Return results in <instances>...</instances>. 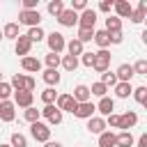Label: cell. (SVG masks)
Masks as SVG:
<instances>
[{
  "label": "cell",
  "instance_id": "obj_1",
  "mask_svg": "<svg viewBox=\"0 0 147 147\" xmlns=\"http://www.w3.org/2000/svg\"><path fill=\"white\" fill-rule=\"evenodd\" d=\"M30 136H32L37 142H48V140H51V129H48V124H44V122L39 119V122H34V124H30Z\"/></svg>",
  "mask_w": 147,
  "mask_h": 147
},
{
  "label": "cell",
  "instance_id": "obj_2",
  "mask_svg": "<svg viewBox=\"0 0 147 147\" xmlns=\"http://www.w3.org/2000/svg\"><path fill=\"white\" fill-rule=\"evenodd\" d=\"M46 44H48V53H62L64 51V46H67V39H64V34L62 32H51V34H46Z\"/></svg>",
  "mask_w": 147,
  "mask_h": 147
},
{
  "label": "cell",
  "instance_id": "obj_3",
  "mask_svg": "<svg viewBox=\"0 0 147 147\" xmlns=\"http://www.w3.org/2000/svg\"><path fill=\"white\" fill-rule=\"evenodd\" d=\"M18 23H23V25H28V28H39V23H41V14H39V9H32V11L21 9V14H18Z\"/></svg>",
  "mask_w": 147,
  "mask_h": 147
},
{
  "label": "cell",
  "instance_id": "obj_4",
  "mask_svg": "<svg viewBox=\"0 0 147 147\" xmlns=\"http://www.w3.org/2000/svg\"><path fill=\"white\" fill-rule=\"evenodd\" d=\"M76 101H74V96L71 94H67V92H62V94H57V99H55V108L57 110H62V113H71L74 115V110H76Z\"/></svg>",
  "mask_w": 147,
  "mask_h": 147
},
{
  "label": "cell",
  "instance_id": "obj_5",
  "mask_svg": "<svg viewBox=\"0 0 147 147\" xmlns=\"http://www.w3.org/2000/svg\"><path fill=\"white\" fill-rule=\"evenodd\" d=\"M108 67H110V53H108V51H96V53H94L92 69L99 71V74H103V71H108Z\"/></svg>",
  "mask_w": 147,
  "mask_h": 147
},
{
  "label": "cell",
  "instance_id": "obj_6",
  "mask_svg": "<svg viewBox=\"0 0 147 147\" xmlns=\"http://www.w3.org/2000/svg\"><path fill=\"white\" fill-rule=\"evenodd\" d=\"M96 25V9H85L78 14V28H87V30H94Z\"/></svg>",
  "mask_w": 147,
  "mask_h": 147
},
{
  "label": "cell",
  "instance_id": "obj_7",
  "mask_svg": "<svg viewBox=\"0 0 147 147\" xmlns=\"http://www.w3.org/2000/svg\"><path fill=\"white\" fill-rule=\"evenodd\" d=\"M39 113H41V117H46V119H48V124H55V126H57V124H62V110H57V108H55V103L44 106Z\"/></svg>",
  "mask_w": 147,
  "mask_h": 147
},
{
  "label": "cell",
  "instance_id": "obj_8",
  "mask_svg": "<svg viewBox=\"0 0 147 147\" xmlns=\"http://www.w3.org/2000/svg\"><path fill=\"white\" fill-rule=\"evenodd\" d=\"M14 106L18 108H30L32 101H34V92H28V90H21V92H14Z\"/></svg>",
  "mask_w": 147,
  "mask_h": 147
},
{
  "label": "cell",
  "instance_id": "obj_9",
  "mask_svg": "<svg viewBox=\"0 0 147 147\" xmlns=\"http://www.w3.org/2000/svg\"><path fill=\"white\" fill-rule=\"evenodd\" d=\"M94 113H96V106H94L92 101H85V103H78V106H76L74 117H78V119H90V117H94Z\"/></svg>",
  "mask_w": 147,
  "mask_h": 147
},
{
  "label": "cell",
  "instance_id": "obj_10",
  "mask_svg": "<svg viewBox=\"0 0 147 147\" xmlns=\"http://www.w3.org/2000/svg\"><path fill=\"white\" fill-rule=\"evenodd\" d=\"M113 9H115V16H117L119 21H122V18H129L131 11H133V7H131L129 0H115V2H113Z\"/></svg>",
  "mask_w": 147,
  "mask_h": 147
},
{
  "label": "cell",
  "instance_id": "obj_11",
  "mask_svg": "<svg viewBox=\"0 0 147 147\" xmlns=\"http://www.w3.org/2000/svg\"><path fill=\"white\" fill-rule=\"evenodd\" d=\"M57 23H60L62 28H74V25H78V14L71 11L69 7H64V11L57 16Z\"/></svg>",
  "mask_w": 147,
  "mask_h": 147
},
{
  "label": "cell",
  "instance_id": "obj_12",
  "mask_svg": "<svg viewBox=\"0 0 147 147\" xmlns=\"http://www.w3.org/2000/svg\"><path fill=\"white\" fill-rule=\"evenodd\" d=\"M138 124V113L136 110H126L124 115H119V129L122 131H131Z\"/></svg>",
  "mask_w": 147,
  "mask_h": 147
},
{
  "label": "cell",
  "instance_id": "obj_13",
  "mask_svg": "<svg viewBox=\"0 0 147 147\" xmlns=\"http://www.w3.org/2000/svg\"><path fill=\"white\" fill-rule=\"evenodd\" d=\"M85 122H87L85 129H87L90 133H96V136H101V133L108 129V126H106V119L99 117V115H94V117H90V119H85Z\"/></svg>",
  "mask_w": 147,
  "mask_h": 147
},
{
  "label": "cell",
  "instance_id": "obj_14",
  "mask_svg": "<svg viewBox=\"0 0 147 147\" xmlns=\"http://www.w3.org/2000/svg\"><path fill=\"white\" fill-rule=\"evenodd\" d=\"M14 117H16L14 101H0V122H14Z\"/></svg>",
  "mask_w": 147,
  "mask_h": 147
},
{
  "label": "cell",
  "instance_id": "obj_15",
  "mask_svg": "<svg viewBox=\"0 0 147 147\" xmlns=\"http://www.w3.org/2000/svg\"><path fill=\"white\" fill-rule=\"evenodd\" d=\"M30 48H32V41H30L25 34H18V39L14 41V51H16V55L25 57V55H30Z\"/></svg>",
  "mask_w": 147,
  "mask_h": 147
},
{
  "label": "cell",
  "instance_id": "obj_16",
  "mask_svg": "<svg viewBox=\"0 0 147 147\" xmlns=\"http://www.w3.org/2000/svg\"><path fill=\"white\" fill-rule=\"evenodd\" d=\"M21 67L28 74H39L41 71V60L32 57V55H25V57H21Z\"/></svg>",
  "mask_w": 147,
  "mask_h": 147
},
{
  "label": "cell",
  "instance_id": "obj_17",
  "mask_svg": "<svg viewBox=\"0 0 147 147\" xmlns=\"http://www.w3.org/2000/svg\"><path fill=\"white\" fill-rule=\"evenodd\" d=\"M115 76H117V83H131V78H133L136 74H133V67L124 62V64H119V67H117Z\"/></svg>",
  "mask_w": 147,
  "mask_h": 147
},
{
  "label": "cell",
  "instance_id": "obj_18",
  "mask_svg": "<svg viewBox=\"0 0 147 147\" xmlns=\"http://www.w3.org/2000/svg\"><path fill=\"white\" fill-rule=\"evenodd\" d=\"M74 101L76 103H85V101H92V94H90V87L87 85H76L74 92H71Z\"/></svg>",
  "mask_w": 147,
  "mask_h": 147
},
{
  "label": "cell",
  "instance_id": "obj_19",
  "mask_svg": "<svg viewBox=\"0 0 147 147\" xmlns=\"http://www.w3.org/2000/svg\"><path fill=\"white\" fill-rule=\"evenodd\" d=\"M96 46H99V51H108V46H110V34L106 32V30H94V39H92Z\"/></svg>",
  "mask_w": 147,
  "mask_h": 147
},
{
  "label": "cell",
  "instance_id": "obj_20",
  "mask_svg": "<svg viewBox=\"0 0 147 147\" xmlns=\"http://www.w3.org/2000/svg\"><path fill=\"white\" fill-rule=\"evenodd\" d=\"M94 106H96V113H101V115H106V117L115 110V101H113L110 96H101L99 103H94Z\"/></svg>",
  "mask_w": 147,
  "mask_h": 147
},
{
  "label": "cell",
  "instance_id": "obj_21",
  "mask_svg": "<svg viewBox=\"0 0 147 147\" xmlns=\"http://www.w3.org/2000/svg\"><path fill=\"white\" fill-rule=\"evenodd\" d=\"M145 16H147V0H140L138 2V9H133L129 18H131V23H142Z\"/></svg>",
  "mask_w": 147,
  "mask_h": 147
},
{
  "label": "cell",
  "instance_id": "obj_22",
  "mask_svg": "<svg viewBox=\"0 0 147 147\" xmlns=\"http://www.w3.org/2000/svg\"><path fill=\"white\" fill-rule=\"evenodd\" d=\"M133 136H131V131H119V133H115V147H133Z\"/></svg>",
  "mask_w": 147,
  "mask_h": 147
},
{
  "label": "cell",
  "instance_id": "obj_23",
  "mask_svg": "<svg viewBox=\"0 0 147 147\" xmlns=\"http://www.w3.org/2000/svg\"><path fill=\"white\" fill-rule=\"evenodd\" d=\"M41 78H44V83H46L48 87H55V85H60V80H62V76L57 74V69H46V71L41 74Z\"/></svg>",
  "mask_w": 147,
  "mask_h": 147
},
{
  "label": "cell",
  "instance_id": "obj_24",
  "mask_svg": "<svg viewBox=\"0 0 147 147\" xmlns=\"http://www.w3.org/2000/svg\"><path fill=\"white\" fill-rule=\"evenodd\" d=\"M18 34H21V28H18V23H5V28H2V39H18Z\"/></svg>",
  "mask_w": 147,
  "mask_h": 147
},
{
  "label": "cell",
  "instance_id": "obj_25",
  "mask_svg": "<svg viewBox=\"0 0 147 147\" xmlns=\"http://www.w3.org/2000/svg\"><path fill=\"white\" fill-rule=\"evenodd\" d=\"M64 48H67V51H69V55H74V57H80V55L85 53V46H83L76 37H74L71 41H67V46H64Z\"/></svg>",
  "mask_w": 147,
  "mask_h": 147
},
{
  "label": "cell",
  "instance_id": "obj_26",
  "mask_svg": "<svg viewBox=\"0 0 147 147\" xmlns=\"http://www.w3.org/2000/svg\"><path fill=\"white\" fill-rule=\"evenodd\" d=\"M131 92H133V85L131 83H117L115 85V96L117 99H129Z\"/></svg>",
  "mask_w": 147,
  "mask_h": 147
},
{
  "label": "cell",
  "instance_id": "obj_27",
  "mask_svg": "<svg viewBox=\"0 0 147 147\" xmlns=\"http://www.w3.org/2000/svg\"><path fill=\"white\" fill-rule=\"evenodd\" d=\"M25 37H28L32 44H39V41H44V39H46V32H44V30H41V25H39V28H30Z\"/></svg>",
  "mask_w": 147,
  "mask_h": 147
},
{
  "label": "cell",
  "instance_id": "obj_28",
  "mask_svg": "<svg viewBox=\"0 0 147 147\" xmlns=\"http://www.w3.org/2000/svg\"><path fill=\"white\" fill-rule=\"evenodd\" d=\"M99 147H115V133L110 129H106L101 136H99Z\"/></svg>",
  "mask_w": 147,
  "mask_h": 147
},
{
  "label": "cell",
  "instance_id": "obj_29",
  "mask_svg": "<svg viewBox=\"0 0 147 147\" xmlns=\"http://www.w3.org/2000/svg\"><path fill=\"white\" fill-rule=\"evenodd\" d=\"M103 30H106V32H122V21H119L117 16H108Z\"/></svg>",
  "mask_w": 147,
  "mask_h": 147
},
{
  "label": "cell",
  "instance_id": "obj_30",
  "mask_svg": "<svg viewBox=\"0 0 147 147\" xmlns=\"http://www.w3.org/2000/svg\"><path fill=\"white\" fill-rule=\"evenodd\" d=\"M60 64H62L67 71H76V69H78V57H74V55H62V57H60Z\"/></svg>",
  "mask_w": 147,
  "mask_h": 147
},
{
  "label": "cell",
  "instance_id": "obj_31",
  "mask_svg": "<svg viewBox=\"0 0 147 147\" xmlns=\"http://www.w3.org/2000/svg\"><path fill=\"white\" fill-rule=\"evenodd\" d=\"M9 85H11V90H14V92L25 90V74H14V76H11V80H9Z\"/></svg>",
  "mask_w": 147,
  "mask_h": 147
},
{
  "label": "cell",
  "instance_id": "obj_32",
  "mask_svg": "<svg viewBox=\"0 0 147 147\" xmlns=\"http://www.w3.org/2000/svg\"><path fill=\"white\" fill-rule=\"evenodd\" d=\"M46 9H48V14H51V16H55V18H57V16L64 11V2H62V0H51Z\"/></svg>",
  "mask_w": 147,
  "mask_h": 147
},
{
  "label": "cell",
  "instance_id": "obj_33",
  "mask_svg": "<svg viewBox=\"0 0 147 147\" xmlns=\"http://www.w3.org/2000/svg\"><path fill=\"white\" fill-rule=\"evenodd\" d=\"M133 99L140 103V106H147V87L145 85H140V87H133Z\"/></svg>",
  "mask_w": 147,
  "mask_h": 147
},
{
  "label": "cell",
  "instance_id": "obj_34",
  "mask_svg": "<svg viewBox=\"0 0 147 147\" xmlns=\"http://www.w3.org/2000/svg\"><path fill=\"white\" fill-rule=\"evenodd\" d=\"M90 94H92V96H99V99H101V96H108V87H106L103 83H99V80H96V83H92Z\"/></svg>",
  "mask_w": 147,
  "mask_h": 147
},
{
  "label": "cell",
  "instance_id": "obj_35",
  "mask_svg": "<svg viewBox=\"0 0 147 147\" xmlns=\"http://www.w3.org/2000/svg\"><path fill=\"white\" fill-rule=\"evenodd\" d=\"M55 99H57V92H55V87H46V90L41 92V101H44V106H51V103H55Z\"/></svg>",
  "mask_w": 147,
  "mask_h": 147
},
{
  "label": "cell",
  "instance_id": "obj_36",
  "mask_svg": "<svg viewBox=\"0 0 147 147\" xmlns=\"http://www.w3.org/2000/svg\"><path fill=\"white\" fill-rule=\"evenodd\" d=\"M9 147H28V138L16 131V133H11V138H9Z\"/></svg>",
  "mask_w": 147,
  "mask_h": 147
},
{
  "label": "cell",
  "instance_id": "obj_37",
  "mask_svg": "<svg viewBox=\"0 0 147 147\" xmlns=\"http://www.w3.org/2000/svg\"><path fill=\"white\" fill-rule=\"evenodd\" d=\"M83 46L87 44V41H92L94 39V30H87V28H78V37H76Z\"/></svg>",
  "mask_w": 147,
  "mask_h": 147
},
{
  "label": "cell",
  "instance_id": "obj_38",
  "mask_svg": "<svg viewBox=\"0 0 147 147\" xmlns=\"http://www.w3.org/2000/svg\"><path fill=\"white\" fill-rule=\"evenodd\" d=\"M99 83H103L106 87H115V85H117V76H115V71H103Z\"/></svg>",
  "mask_w": 147,
  "mask_h": 147
},
{
  "label": "cell",
  "instance_id": "obj_39",
  "mask_svg": "<svg viewBox=\"0 0 147 147\" xmlns=\"http://www.w3.org/2000/svg\"><path fill=\"white\" fill-rule=\"evenodd\" d=\"M23 117H25V122H30V124H34V122H39V117H41V113L34 108V106H30V108H25V113H23Z\"/></svg>",
  "mask_w": 147,
  "mask_h": 147
},
{
  "label": "cell",
  "instance_id": "obj_40",
  "mask_svg": "<svg viewBox=\"0 0 147 147\" xmlns=\"http://www.w3.org/2000/svg\"><path fill=\"white\" fill-rule=\"evenodd\" d=\"M44 62H46V69H57L60 67V55L57 53H48L44 57Z\"/></svg>",
  "mask_w": 147,
  "mask_h": 147
},
{
  "label": "cell",
  "instance_id": "obj_41",
  "mask_svg": "<svg viewBox=\"0 0 147 147\" xmlns=\"http://www.w3.org/2000/svg\"><path fill=\"white\" fill-rule=\"evenodd\" d=\"M14 94V90H11V85L9 83H0V101H9V96Z\"/></svg>",
  "mask_w": 147,
  "mask_h": 147
},
{
  "label": "cell",
  "instance_id": "obj_42",
  "mask_svg": "<svg viewBox=\"0 0 147 147\" xmlns=\"http://www.w3.org/2000/svg\"><path fill=\"white\" fill-rule=\"evenodd\" d=\"M133 67V74L136 76H147V60H138L136 64H131Z\"/></svg>",
  "mask_w": 147,
  "mask_h": 147
},
{
  "label": "cell",
  "instance_id": "obj_43",
  "mask_svg": "<svg viewBox=\"0 0 147 147\" xmlns=\"http://www.w3.org/2000/svg\"><path fill=\"white\" fill-rule=\"evenodd\" d=\"M69 9L76 11V14H78V11H85V9H87V0H71V7H69Z\"/></svg>",
  "mask_w": 147,
  "mask_h": 147
},
{
  "label": "cell",
  "instance_id": "obj_44",
  "mask_svg": "<svg viewBox=\"0 0 147 147\" xmlns=\"http://www.w3.org/2000/svg\"><path fill=\"white\" fill-rule=\"evenodd\" d=\"M106 126H110V129H119V115H117V113H110V115L106 117Z\"/></svg>",
  "mask_w": 147,
  "mask_h": 147
},
{
  "label": "cell",
  "instance_id": "obj_45",
  "mask_svg": "<svg viewBox=\"0 0 147 147\" xmlns=\"http://www.w3.org/2000/svg\"><path fill=\"white\" fill-rule=\"evenodd\" d=\"M80 62H83L85 67H90V69H92V62H94V53H92V51H85V53L80 55Z\"/></svg>",
  "mask_w": 147,
  "mask_h": 147
},
{
  "label": "cell",
  "instance_id": "obj_46",
  "mask_svg": "<svg viewBox=\"0 0 147 147\" xmlns=\"http://www.w3.org/2000/svg\"><path fill=\"white\" fill-rule=\"evenodd\" d=\"M113 2H115V0H101V2H99V11H103V14H108V16H110Z\"/></svg>",
  "mask_w": 147,
  "mask_h": 147
},
{
  "label": "cell",
  "instance_id": "obj_47",
  "mask_svg": "<svg viewBox=\"0 0 147 147\" xmlns=\"http://www.w3.org/2000/svg\"><path fill=\"white\" fill-rule=\"evenodd\" d=\"M23 9H25V11L39 9V0H23Z\"/></svg>",
  "mask_w": 147,
  "mask_h": 147
},
{
  "label": "cell",
  "instance_id": "obj_48",
  "mask_svg": "<svg viewBox=\"0 0 147 147\" xmlns=\"http://www.w3.org/2000/svg\"><path fill=\"white\" fill-rule=\"evenodd\" d=\"M110 34V44H122L124 41V34L122 32H108Z\"/></svg>",
  "mask_w": 147,
  "mask_h": 147
},
{
  "label": "cell",
  "instance_id": "obj_49",
  "mask_svg": "<svg viewBox=\"0 0 147 147\" xmlns=\"http://www.w3.org/2000/svg\"><path fill=\"white\" fill-rule=\"evenodd\" d=\"M34 87H37V80H34L32 76H25V90H28V92H32Z\"/></svg>",
  "mask_w": 147,
  "mask_h": 147
},
{
  "label": "cell",
  "instance_id": "obj_50",
  "mask_svg": "<svg viewBox=\"0 0 147 147\" xmlns=\"http://www.w3.org/2000/svg\"><path fill=\"white\" fill-rule=\"evenodd\" d=\"M136 147H147V133H140V138H138Z\"/></svg>",
  "mask_w": 147,
  "mask_h": 147
},
{
  "label": "cell",
  "instance_id": "obj_51",
  "mask_svg": "<svg viewBox=\"0 0 147 147\" xmlns=\"http://www.w3.org/2000/svg\"><path fill=\"white\" fill-rule=\"evenodd\" d=\"M44 147H62V142H57V140H48V142H44Z\"/></svg>",
  "mask_w": 147,
  "mask_h": 147
},
{
  "label": "cell",
  "instance_id": "obj_52",
  "mask_svg": "<svg viewBox=\"0 0 147 147\" xmlns=\"http://www.w3.org/2000/svg\"><path fill=\"white\" fill-rule=\"evenodd\" d=\"M0 83H2V71H0Z\"/></svg>",
  "mask_w": 147,
  "mask_h": 147
},
{
  "label": "cell",
  "instance_id": "obj_53",
  "mask_svg": "<svg viewBox=\"0 0 147 147\" xmlns=\"http://www.w3.org/2000/svg\"><path fill=\"white\" fill-rule=\"evenodd\" d=\"M0 41H2V30H0Z\"/></svg>",
  "mask_w": 147,
  "mask_h": 147
},
{
  "label": "cell",
  "instance_id": "obj_54",
  "mask_svg": "<svg viewBox=\"0 0 147 147\" xmlns=\"http://www.w3.org/2000/svg\"><path fill=\"white\" fill-rule=\"evenodd\" d=\"M0 147H9V145H0Z\"/></svg>",
  "mask_w": 147,
  "mask_h": 147
},
{
  "label": "cell",
  "instance_id": "obj_55",
  "mask_svg": "<svg viewBox=\"0 0 147 147\" xmlns=\"http://www.w3.org/2000/svg\"><path fill=\"white\" fill-rule=\"evenodd\" d=\"M0 124H2V122H0Z\"/></svg>",
  "mask_w": 147,
  "mask_h": 147
}]
</instances>
